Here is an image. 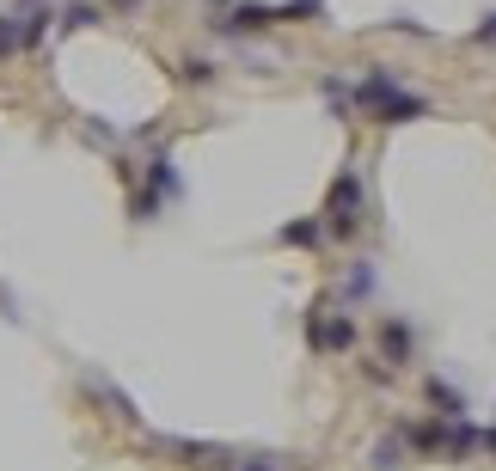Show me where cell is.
<instances>
[{"mask_svg": "<svg viewBox=\"0 0 496 471\" xmlns=\"http://www.w3.org/2000/svg\"><path fill=\"white\" fill-rule=\"evenodd\" d=\"M312 337H319L325 349H343V343H350V325H343V319H331V325H319Z\"/></svg>", "mask_w": 496, "mask_h": 471, "instance_id": "3957f363", "label": "cell"}, {"mask_svg": "<svg viewBox=\"0 0 496 471\" xmlns=\"http://www.w3.org/2000/svg\"><path fill=\"white\" fill-rule=\"evenodd\" d=\"M319 233H325V221H301V226H289V233H282V239H289V246H312V239H319Z\"/></svg>", "mask_w": 496, "mask_h": 471, "instance_id": "5b68a950", "label": "cell"}, {"mask_svg": "<svg viewBox=\"0 0 496 471\" xmlns=\"http://www.w3.org/2000/svg\"><path fill=\"white\" fill-rule=\"evenodd\" d=\"M478 43H496V13H491L484 25H478Z\"/></svg>", "mask_w": 496, "mask_h": 471, "instance_id": "52a82bcc", "label": "cell"}, {"mask_svg": "<svg viewBox=\"0 0 496 471\" xmlns=\"http://www.w3.org/2000/svg\"><path fill=\"white\" fill-rule=\"evenodd\" d=\"M355 110L374 117V123H417V117H429L435 104L417 99V92H405L386 68H374V74H362V86H355Z\"/></svg>", "mask_w": 496, "mask_h": 471, "instance_id": "6da1fadb", "label": "cell"}, {"mask_svg": "<svg viewBox=\"0 0 496 471\" xmlns=\"http://www.w3.org/2000/svg\"><path fill=\"white\" fill-rule=\"evenodd\" d=\"M319 221H325L331 233H355V226H362V184H355V172H343V178L331 184V203H325Z\"/></svg>", "mask_w": 496, "mask_h": 471, "instance_id": "7a4b0ae2", "label": "cell"}, {"mask_svg": "<svg viewBox=\"0 0 496 471\" xmlns=\"http://www.w3.org/2000/svg\"><path fill=\"white\" fill-rule=\"evenodd\" d=\"M478 441H484V447H496V434H478Z\"/></svg>", "mask_w": 496, "mask_h": 471, "instance_id": "ba28073f", "label": "cell"}, {"mask_svg": "<svg viewBox=\"0 0 496 471\" xmlns=\"http://www.w3.org/2000/svg\"><path fill=\"white\" fill-rule=\"evenodd\" d=\"M319 92L331 99V110H337V117H350V86H343V80H325Z\"/></svg>", "mask_w": 496, "mask_h": 471, "instance_id": "277c9868", "label": "cell"}, {"mask_svg": "<svg viewBox=\"0 0 496 471\" xmlns=\"http://www.w3.org/2000/svg\"><path fill=\"white\" fill-rule=\"evenodd\" d=\"M368 466H380V471H398V434L393 441H380V447H374V459Z\"/></svg>", "mask_w": 496, "mask_h": 471, "instance_id": "8992f818", "label": "cell"}]
</instances>
